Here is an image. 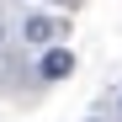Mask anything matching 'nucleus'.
<instances>
[{
  "instance_id": "f257e3e1",
  "label": "nucleus",
  "mask_w": 122,
  "mask_h": 122,
  "mask_svg": "<svg viewBox=\"0 0 122 122\" xmlns=\"http://www.w3.org/2000/svg\"><path fill=\"white\" fill-rule=\"evenodd\" d=\"M69 32V21H58V16H27L21 21V37L32 48H43V43H58V37Z\"/></svg>"
},
{
  "instance_id": "f03ea898",
  "label": "nucleus",
  "mask_w": 122,
  "mask_h": 122,
  "mask_svg": "<svg viewBox=\"0 0 122 122\" xmlns=\"http://www.w3.org/2000/svg\"><path fill=\"white\" fill-rule=\"evenodd\" d=\"M37 74H43V80H69V74H74V53H69V48H43Z\"/></svg>"
},
{
  "instance_id": "7ed1b4c3",
  "label": "nucleus",
  "mask_w": 122,
  "mask_h": 122,
  "mask_svg": "<svg viewBox=\"0 0 122 122\" xmlns=\"http://www.w3.org/2000/svg\"><path fill=\"white\" fill-rule=\"evenodd\" d=\"M117 112H122V101H117Z\"/></svg>"
}]
</instances>
